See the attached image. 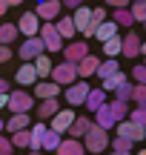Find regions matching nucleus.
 <instances>
[{
  "label": "nucleus",
  "mask_w": 146,
  "mask_h": 155,
  "mask_svg": "<svg viewBox=\"0 0 146 155\" xmlns=\"http://www.w3.org/2000/svg\"><path fill=\"white\" fill-rule=\"evenodd\" d=\"M57 109H60V98H46V101H40V106H37V118L40 121H49Z\"/></svg>",
  "instance_id": "4be33fe9"
},
{
  "label": "nucleus",
  "mask_w": 146,
  "mask_h": 155,
  "mask_svg": "<svg viewBox=\"0 0 146 155\" xmlns=\"http://www.w3.org/2000/svg\"><path fill=\"white\" fill-rule=\"evenodd\" d=\"M92 127V121H89V115H86V118H75V121H72V127H69L66 129V132H69V138H83V135H86V129H89Z\"/></svg>",
  "instance_id": "393cba45"
},
{
  "label": "nucleus",
  "mask_w": 146,
  "mask_h": 155,
  "mask_svg": "<svg viewBox=\"0 0 146 155\" xmlns=\"http://www.w3.org/2000/svg\"><path fill=\"white\" fill-rule=\"evenodd\" d=\"M129 3H135V0H129Z\"/></svg>",
  "instance_id": "6e6d98bb"
},
{
  "label": "nucleus",
  "mask_w": 146,
  "mask_h": 155,
  "mask_svg": "<svg viewBox=\"0 0 146 155\" xmlns=\"http://www.w3.org/2000/svg\"><path fill=\"white\" fill-rule=\"evenodd\" d=\"M32 121H29V112H20V115H11L9 121H3V129L6 132H20V129H29Z\"/></svg>",
  "instance_id": "f3484780"
},
{
  "label": "nucleus",
  "mask_w": 146,
  "mask_h": 155,
  "mask_svg": "<svg viewBox=\"0 0 146 155\" xmlns=\"http://www.w3.org/2000/svg\"><path fill=\"white\" fill-rule=\"evenodd\" d=\"M52 81L57 83V86H69V83H75L78 81V69H75V63H69V61H63V63H57V66H52Z\"/></svg>",
  "instance_id": "7ed1b4c3"
},
{
  "label": "nucleus",
  "mask_w": 146,
  "mask_h": 155,
  "mask_svg": "<svg viewBox=\"0 0 146 155\" xmlns=\"http://www.w3.org/2000/svg\"><path fill=\"white\" fill-rule=\"evenodd\" d=\"M6 92H11V86H9V81H3V78H0V95H6Z\"/></svg>",
  "instance_id": "49530a36"
},
{
  "label": "nucleus",
  "mask_w": 146,
  "mask_h": 155,
  "mask_svg": "<svg viewBox=\"0 0 146 155\" xmlns=\"http://www.w3.org/2000/svg\"><path fill=\"white\" fill-rule=\"evenodd\" d=\"M132 86H135V83H132V81H123V83H120L118 89H115V98H118V101H126V104H129V95H132Z\"/></svg>",
  "instance_id": "4c0bfd02"
},
{
  "label": "nucleus",
  "mask_w": 146,
  "mask_h": 155,
  "mask_svg": "<svg viewBox=\"0 0 146 155\" xmlns=\"http://www.w3.org/2000/svg\"><path fill=\"white\" fill-rule=\"evenodd\" d=\"M17 40V26L14 23H0V46H9Z\"/></svg>",
  "instance_id": "cd10ccee"
},
{
  "label": "nucleus",
  "mask_w": 146,
  "mask_h": 155,
  "mask_svg": "<svg viewBox=\"0 0 146 155\" xmlns=\"http://www.w3.org/2000/svg\"><path fill=\"white\" fill-rule=\"evenodd\" d=\"M126 115H129V121L138 124V127H143V124H146V109H143V106H135V109L126 112Z\"/></svg>",
  "instance_id": "58836bf2"
},
{
  "label": "nucleus",
  "mask_w": 146,
  "mask_h": 155,
  "mask_svg": "<svg viewBox=\"0 0 146 155\" xmlns=\"http://www.w3.org/2000/svg\"><path fill=\"white\" fill-rule=\"evenodd\" d=\"M29 155H46V152H40V150H37V152H29Z\"/></svg>",
  "instance_id": "603ef678"
},
{
  "label": "nucleus",
  "mask_w": 146,
  "mask_h": 155,
  "mask_svg": "<svg viewBox=\"0 0 146 155\" xmlns=\"http://www.w3.org/2000/svg\"><path fill=\"white\" fill-rule=\"evenodd\" d=\"M6 101H9V92H6V95H0V109H6Z\"/></svg>",
  "instance_id": "09e8293b"
},
{
  "label": "nucleus",
  "mask_w": 146,
  "mask_h": 155,
  "mask_svg": "<svg viewBox=\"0 0 146 155\" xmlns=\"http://www.w3.org/2000/svg\"><path fill=\"white\" fill-rule=\"evenodd\" d=\"M106 6H109V9H126L129 0H106Z\"/></svg>",
  "instance_id": "c03bdc74"
},
{
  "label": "nucleus",
  "mask_w": 146,
  "mask_h": 155,
  "mask_svg": "<svg viewBox=\"0 0 146 155\" xmlns=\"http://www.w3.org/2000/svg\"><path fill=\"white\" fill-rule=\"evenodd\" d=\"M14 81L20 83V86H34L37 83V72H34V66H32V61H26L20 69H17V75H14Z\"/></svg>",
  "instance_id": "dca6fc26"
},
{
  "label": "nucleus",
  "mask_w": 146,
  "mask_h": 155,
  "mask_svg": "<svg viewBox=\"0 0 146 155\" xmlns=\"http://www.w3.org/2000/svg\"><path fill=\"white\" fill-rule=\"evenodd\" d=\"M132 147H135V141H129V138H115L112 141V150H118V152H132Z\"/></svg>",
  "instance_id": "ea45409f"
},
{
  "label": "nucleus",
  "mask_w": 146,
  "mask_h": 155,
  "mask_svg": "<svg viewBox=\"0 0 146 155\" xmlns=\"http://www.w3.org/2000/svg\"><path fill=\"white\" fill-rule=\"evenodd\" d=\"M132 78H135V83H146V69L135 66V69H132Z\"/></svg>",
  "instance_id": "79ce46f5"
},
{
  "label": "nucleus",
  "mask_w": 146,
  "mask_h": 155,
  "mask_svg": "<svg viewBox=\"0 0 146 155\" xmlns=\"http://www.w3.org/2000/svg\"><path fill=\"white\" fill-rule=\"evenodd\" d=\"M6 12H9V6H6V3H3V0H0V17H3V15H6Z\"/></svg>",
  "instance_id": "8fccbe9b"
},
{
  "label": "nucleus",
  "mask_w": 146,
  "mask_h": 155,
  "mask_svg": "<svg viewBox=\"0 0 146 155\" xmlns=\"http://www.w3.org/2000/svg\"><path fill=\"white\" fill-rule=\"evenodd\" d=\"M14 26H17V35L34 38V35H37V29H40V20H37V15H34V12H23L20 20H17Z\"/></svg>",
  "instance_id": "0eeeda50"
},
{
  "label": "nucleus",
  "mask_w": 146,
  "mask_h": 155,
  "mask_svg": "<svg viewBox=\"0 0 146 155\" xmlns=\"http://www.w3.org/2000/svg\"><path fill=\"white\" fill-rule=\"evenodd\" d=\"M60 138H63V135H57V132H52V129H46L43 141H40V152H55L57 144H60Z\"/></svg>",
  "instance_id": "c756f323"
},
{
  "label": "nucleus",
  "mask_w": 146,
  "mask_h": 155,
  "mask_svg": "<svg viewBox=\"0 0 146 155\" xmlns=\"http://www.w3.org/2000/svg\"><path fill=\"white\" fill-rule=\"evenodd\" d=\"M120 55H126V58L141 55V38H138L135 32H126L123 38H120Z\"/></svg>",
  "instance_id": "f8f14e48"
},
{
  "label": "nucleus",
  "mask_w": 146,
  "mask_h": 155,
  "mask_svg": "<svg viewBox=\"0 0 146 155\" xmlns=\"http://www.w3.org/2000/svg\"><path fill=\"white\" fill-rule=\"evenodd\" d=\"M83 55H89V43H86V40H75V43H66V49H63V58H66L69 63H78Z\"/></svg>",
  "instance_id": "ddd939ff"
},
{
  "label": "nucleus",
  "mask_w": 146,
  "mask_h": 155,
  "mask_svg": "<svg viewBox=\"0 0 146 155\" xmlns=\"http://www.w3.org/2000/svg\"><path fill=\"white\" fill-rule=\"evenodd\" d=\"M75 118H78V115H75V109H72V106H69V109H57L55 115L49 118V121H52V127H49V129H52V132H57V135H63L69 127H72V121H75Z\"/></svg>",
  "instance_id": "423d86ee"
},
{
  "label": "nucleus",
  "mask_w": 146,
  "mask_h": 155,
  "mask_svg": "<svg viewBox=\"0 0 146 155\" xmlns=\"http://www.w3.org/2000/svg\"><path fill=\"white\" fill-rule=\"evenodd\" d=\"M97 66H100V58L92 55V52H89V55H83L78 63H75V69H78V78H92V75L97 72Z\"/></svg>",
  "instance_id": "9d476101"
},
{
  "label": "nucleus",
  "mask_w": 146,
  "mask_h": 155,
  "mask_svg": "<svg viewBox=\"0 0 146 155\" xmlns=\"http://www.w3.org/2000/svg\"><path fill=\"white\" fill-rule=\"evenodd\" d=\"M3 3L9 6V9H14V6H20V3H23V0H3Z\"/></svg>",
  "instance_id": "de8ad7c7"
},
{
  "label": "nucleus",
  "mask_w": 146,
  "mask_h": 155,
  "mask_svg": "<svg viewBox=\"0 0 146 155\" xmlns=\"http://www.w3.org/2000/svg\"><path fill=\"white\" fill-rule=\"evenodd\" d=\"M118 61H115V58H106V61H100V66H97V78H100V81H103V78H109V75H115V72H118Z\"/></svg>",
  "instance_id": "7c9ffc66"
},
{
  "label": "nucleus",
  "mask_w": 146,
  "mask_h": 155,
  "mask_svg": "<svg viewBox=\"0 0 146 155\" xmlns=\"http://www.w3.org/2000/svg\"><path fill=\"white\" fill-rule=\"evenodd\" d=\"M37 38L43 40V49L46 52H60L63 49V38L55 32V23H52V20H43V23H40Z\"/></svg>",
  "instance_id": "f03ea898"
},
{
  "label": "nucleus",
  "mask_w": 146,
  "mask_h": 155,
  "mask_svg": "<svg viewBox=\"0 0 146 155\" xmlns=\"http://www.w3.org/2000/svg\"><path fill=\"white\" fill-rule=\"evenodd\" d=\"M34 106V98L29 92H9V101H6V109H11V115H20V112H29Z\"/></svg>",
  "instance_id": "20e7f679"
},
{
  "label": "nucleus",
  "mask_w": 146,
  "mask_h": 155,
  "mask_svg": "<svg viewBox=\"0 0 146 155\" xmlns=\"http://www.w3.org/2000/svg\"><path fill=\"white\" fill-rule=\"evenodd\" d=\"M112 23H118V26H132V15L129 9H112Z\"/></svg>",
  "instance_id": "f704fd0d"
},
{
  "label": "nucleus",
  "mask_w": 146,
  "mask_h": 155,
  "mask_svg": "<svg viewBox=\"0 0 146 155\" xmlns=\"http://www.w3.org/2000/svg\"><path fill=\"white\" fill-rule=\"evenodd\" d=\"M34 15H37V20H57V15H60V0H37Z\"/></svg>",
  "instance_id": "6e6552de"
},
{
  "label": "nucleus",
  "mask_w": 146,
  "mask_h": 155,
  "mask_svg": "<svg viewBox=\"0 0 146 155\" xmlns=\"http://www.w3.org/2000/svg\"><path fill=\"white\" fill-rule=\"evenodd\" d=\"M89 17H92V9H89V6H78V9H75V15H72L75 32L83 35V32H86V26H89Z\"/></svg>",
  "instance_id": "6ab92c4d"
},
{
  "label": "nucleus",
  "mask_w": 146,
  "mask_h": 155,
  "mask_svg": "<svg viewBox=\"0 0 146 155\" xmlns=\"http://www.w3.org/2000/svg\"><path fill=\"white\" fill-rule=\"evenodd\" d=\"M55 32L60 35V38H66V40H72L75 35V23H72V15H57V23H55Z\"/></svg>",
  "instance_id": "a211bd4d"
},
{
  "label": "nucleus",
  "mask_w": 146,
  "mask_h": 155,
  "mask_svg": "<svg viewBox=\"0 0 146 155\" xmlns=\"http://www.w3.org/2000/svg\"><path fill=\"white\" fill-rule=\"evenodd\" d=\"M89 89H92V86H89L86 81H75V83H69V86H66L63 101H66L69 106H80V104L86 101V95H89Z\"/></svg>",
  "instance_id": "39448f33"
},
{
  "label": "nucleus",
  "mask_w": 146,
  "mask_h": 155,
  "mask_svg": "<svg viewBox=\"0 0 146 155\" xmlns=\"http://www.w3.org/2000/svg\"><path fill=\"white\" fill-rule=\"evenodd\" d=\"M106 106H109V112L115 115V121H123V118H126V112H129V104H126V101H118V98L106 101Z\"/></svg>",
  "instance_id": "c85d7f7f"
},
{
  "label": "nucleus",
  "mask_w": 146,
  "mask_h": 155,
  "mask_svg": "<svg viewBox=\"0 0 146 155\" xmlns=\"http://www.w3.org/2000/svg\"><path fill=\"white\" fill-rule=\"evenodd\" d=\"M83 104L89 106V112H97L103 104H106V92H103V89H89V95H86Z\"/></svg>",
  "instance_id": "b1692460"
},
{
  "label": "nucleus",
  "mask_w": 146,
  "mask_h": 155,
  "mask_svg": "<svg viewBox=\"0 0 146 155\" xmlns=\"http://www.w3.org/2000/svg\"><path fill=\"white\" fill-rule=\"evenodd\" d=\"M118 32H120V26H118V23H112V20L106 17V20H103L100 26L95 29V35H92V38H95V40H100V43H103V40H109L112 35H118Z\"/></svg>",
  "instance_id": "5701e85b"
},
{
  "label": "nucleus",
  "mask_w": 146,
  "mask_h": 155,
  "mask_svg": "<svg viewBox=\"0 0 146 155\" xmlns=\"http://www.w3.org/2000/svg\"><path fill=\"white\" fill-rule=\"evenodd\" d=\"M109 155H129V152H118V150H112V152H109Z\"/></svg>",
  "instance_id": "3c124183"
},
{
  "label": "nucleus",
  "mask_w": 146,
  "mask_h": 155,
  "mask_svg": "<svg viewBox=\"0 0 146 155\" xmlns=\"http://www.w3.org/2000/svg\"><path fill=\"white\" fill-rule=\"evenodd\" d=\"M11 147L14 150H23V147H29V129H20V132H11Z\"/></svg>",
  "instance_id": "c9c22d12"
},
{
  "label": "nucleus",
  "mask_w": 146,
  "mask_h": 155,
  "mask_svg": "<svg viewBox=\"0 0 146 155\" xmlns=\"http://www.w3.org/2000/svg\"><path fill=\"white\" fill-rule=\"evenodd\" d=\"M129 101H135V106H146V86H143V83L132 86V95H129Z\"/></svg>",
  "instance_id": "e433bc0d"
},
{
  "label": "nucleus",
  "mask_w": 146,
  "mask_h": 155,
  "mask_svg": "<svg viewBox=\"0 0 146 155\" xmlns=\"http://www.w3.org/2000/svg\"><path fill=\"white\" fill-rule=\"evenodd\" d=\"M32 66H34V72H37V78H49V72H52V66H55V63H52L49 55L43 52V55H37V58L32 61Z\"/></svg>",
  "instance_id": "bb28decb"
},
{
  "label": "nucleus",
  "mask_w": 146,
  "mask_h": 155,
  "mask_svg": "<svg viewBox=\"0 0 146 155\" xmlns=\"http://www.w3.org/2000/svg\"><path fill=\"white\" fill-rule=\"evenodd\" d=\"M57 95H60V86L55 81H37L34 83V98L46 101V98H57Z\"/></svg>",
  "instance_id": "4468645a"
},
{
  "label": "nucleus",
  "mask_w": 146,
  "mask_h": 155,
  "mask_svg": "<svg viewBox=\"0 0 146 155\" xmlns=\"http://www.w3.org/2000/svg\"><path fill=\"white\" fill-rule=\"evenodd\" d=\"M92 124H95V127H100V129H106V132H109V129H112V127H115L118 121H115V115L109 112V106L103 104L100 109L95 112V121H92Z\"/></svg>",
  "instance_id": "412c9836"
},
{
  "label": "nucleus",
  "mask_w": 146,
  "mask_h": 155,
  "mask_svg": "<svg viewBox=\"0 0 146 155\" xmlns=\"http://www.w3.org/2000/svg\"><path fill=\"white\" fill-rule=\"evenodd\" d=\"M46 124L40 121V124H32V127H29V150L32 152H37L40 150V141H43V135H46Z\"/></svg>",
  "instance_id": "aec40b11"
},
{
  "label": "nucleus",
  "mask_w": 146,
  "mask_h": 155,
  "mask_svg": "<svg viewBox=\"0 0 146 155\" xmlns=\"http://www.w3.org/2000/svg\"><path fill=\"white\" fill-rule=\"evenodd\" d=\"M0 132H3V118H0Z\"/></svg>",
  "instance_id": "864d4df0"
},
{
  "label": "nucleus",
  "mask_w": 146,
  "mask_h": 155,
  "mask_svg": "<svg viewBox=\"0 0 146 155\" xmlns=\"http://www.w3.org/2000/svg\"><path fill=\"white\" fill-rule=\"evenodd\" d=\"M138 155H146V152H143V150H141V152H138Z\"/></svg>",
  "instance_id": "5fc2aeb1"
},
{
  "label": "nucleus",
  "mask_w": 146,
  "mask_h": 155,
  "mask_svg": "<svg viewBox=\"0 0 146 155\" xmlns=\"http://www.w3.org/2000/svg\"><path fill=\"white\" fill-rule=\"evenodd\" d=\"M43 40H40L37 38V35H34V38H26V40H23V46H20V58H23V61H34V58H37V55H43Z\"/></svg>",
  "instance_id": "9b49d317"
},
{
  "label": "nucleus",
  "mask_w": 146,
  "mask_h": 155,
  "mask_svg": "<svg viewBox=\"0 0 146 155\" xmlns=\"http://www.w3.org/2000/svg\"><path fill=\"white\" fill-rule=\"evenodd\" d=\"M123 81H126V75H123V72H120V69H118V72H115V75L103 78V92H115V89H118V86H120V83H123Z\"/></svg>",
  "instance_id": "473e14b6"
},
{
  "label": "nucleus",
  "mask_w": 146,
  "mask_h": 155,
  "mask_svg": "<svg viewBox=\"0 0 146 155\" xmlns=\"http://www.w3.org/2000/svg\"><path fill=\"white\" fill-rule=\"evenodd\" d=\"M115 129H118V138H129V141H143V135H146L143 127H138V124L126 121V118L115 124Z\"/></svg>",
  "instance_id": "1a4fd4ad"
},
{
  "label": "nucleus",
  "mask_w": 146,
  "mask_h": 155,
  "mask_svg": "<svg viewBox=\"0 0 146 155\" xmlns=\"http://www.w3.org/2000/svg\"><path fill=\"white\" fill-rule=\"evenodd\" d=\"M126 9H129L132 20H138V23H143V20H146V3H143V0H135V3H129Z\"/></svg>",
  "instance_id": "72a5a7b5"
},
{
  "label": "nucleus",
  "mask_w": 146,
  "mask_h": 155,
  "mask_svg": "<svg viewBox=\"0 0 146 155\" xmlns=\"http://www.w3.org/2000/svg\"><path fill=\"white\" fill-rule=\"evenodd\" d=\"M57 155H86L83 144H80L78 138H60V144H57Z\"/></svg>",
  "instance_id": "2eb2a0df"
},
{
  "label": "nucleus",
  "mask_w": 146,
  "mask_h": 155,
  "mask_svg": "<svg viewBox=\"0 0 146 155\" xmlns=\"http://www.w3.org/2000/svg\"><path fill=\"white\" fill-rule=\"evenodd\" d=\"M83 6V0H60V9H78Z\"/></svg>",
  "instance_id": "37998d69"
},
{
  "label": "nucleus",
  "mask_w": 146,
  "mask_h": 155,
  "mask_svg": "<svg viewBox=\"0 0 146 155\" xmlns=\"http://www.w3.org/2000/svg\"><path fill=\"white\" fill-rule=\"evenodd\" d=\"M11 152H14V147H11V141L6 138L3 132H0V155H11Z\"/></svg>",
  "instance_id": "a19ab883"
},
{
  "label": "nucleus",
  "mask_w": 146,
  "mask_h": 155,
  "mask_svg": "<svg viewBox=\"0 0 146 155\" xmlns=\"http://www.w3.org/2000/svg\"><path fill=\"white\" fill-rule=\"evenodd\" d=\"M106 17H109V15H106V9H92V17H89V26H86L83 38H92V35H95V29L100 26Z\"/></svg>",
  "instance_id": "a878e982"
},
{
  "label": "nucleus",
  "mask_w": 146,
  "mask_h": 155,
  "mask_svg": "<svg viewBox=\"0 0 146 155\" xmlns=\"http://www.w3.org/2000/svg\"><path fill=\"white\" fill-rule=\"evenodd\" d=\"M103 55L106 58H115V55H120V35H112L109 40H103Z\"/></svg>",
  "instance_id": "2f4dec72"
},
{
  "label": "nucleus",
  "mask_w": 146,
  "mask_h": 155,
  "mask_svg": "<svg viewBox=\"0 0 146 155\" xmlns=\"http://www.w3.org/2000/svg\"><path fill=\"white\" fill-rule=\"evenodd\" d=\"M11 61V49L9 46H0V63H9Z\"/></svg>",
  "instance_id": "a18cd8bd"
},
{
  "label": "nucleus",
  "mask_w": 146,
  "mask_h": 155,
  "mask_svg": "<svg viewBox=\"0 0 146 155\" xmlns=\"http://www.w3.org/2000/svg\"><path fill=\"white\" fill-rule=\"evenodd\" d=\"M80 144H83V150H86V152H92V155L106 152V147H109V132L92 124V127L86 129V135H83V141H80Z\"/></svg>",
  "instance_id": "f257e3e1"
}]
</instances>
